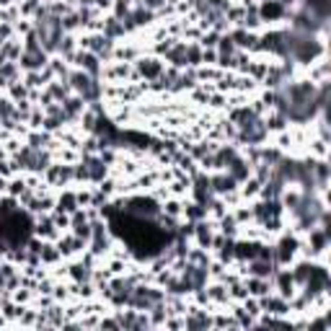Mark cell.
<instances>
[{
	"instance_id": "3",
	"label": "cell",
	"mask_w": 331,
	"mask_h": 331,
	"mask_svg": "<svg viewBox=\"0 0 331 331\" xmlns=\"http://www.w3.org/2000/svg\"><path fill=\"white\" fill-rule=\"evenodd\" d=\"M124 210L132 217H145V220L158 215V207H156V202H153V200H129V205Z\"/></svg>"
},
{
	"instance_id": "4",
	"label": "cell",
	"mask_w": 331,
	"mask_h": 331,
	"mask_svg": "<svg viewBox=\"0 0 331 331\" xmlns=\"http://www.w3.org/2000/svg\"><path fill=\"white\" fill-rule=\"evenodd\" d=\"M73 85H75V91L85 99V101H93L96 96H99V85L88 78V75H73Z\"/></svg>"
},
{
	"instance_id": "6",
	"label": "cell",
	"mask_w": 331,
	"mask_h": 331,
	"mask_svg": "<svg viewBox=\"0 0 331 331\" xmlns=\"http://www.w3.org/2000/svg\"><path fill=\"white\" fill-rule=\"evenodd\" d=\"M298 251V241L293 238V235H285L279 244H277V251H274V256H277V261L279 264H288L290 259H293V254Z\"/></svg>"
},
{
	"instance_id": "8",
	"label": "cell",
	"mask_w": 331,
	"mask_h": 331,
	"mask_svg": "<svg viewBox=\"0 0 331 331\" xmlns=\"http://www.w3.org/2000/svg\"><path fill=\"white\" fill-rule=\"evenodd\" d=\"M285 11H282V3L279 0H269V3H264L261 8H259V18L261 21H267V18H279Z\"/></svg>"
},
{
	"instance_id": "19",
	"label": "cell",
	"mask_w": 331,
	"mask_h": 331,
	"mask_svg": "<svg viewBox=\"0 0 331 331\" xmlns=\"http://www.w3.org/2000/svg\"><path fill=\"white\" fill-rule=\"evenodd\" d=\"M78 109H80V101H78V99H70V101H65V114H70V117H73V114L78 112Z\"/></svg>"
},
{
	"instance_id": "14",
	"label": "cell",
	"mask_w": 331,
	"mask_h": 331,
	"mask_svg": "<svg viewBox=\"0 0 331 331\" xmlns=\"http://www.w3.org/2000/svg\"><path fill=\"white\" fill-rule=\"evenodd\" d=\"M73 223H75V235H78V238H88V235H91V225L85 223V217H83L80 212H75Z\"/></svg>"
},
{
	"instance_id": "5",
	"label": "cell",
	"mask_w": 331,
	"mask_h": 331,
	"mask_svg": "<svg viewBox=\"0 0 331 331\" xmlns=\"http://www.w3.org/2000/svg\"><path fill=\"white\" fill-rule=\"evenodd\" d=\"M264 50H272L274 55H288V36H285V31H272L261 39Z\"/></svg>"
},
{
	"instance_id": "15",
	"label": "cell",
	"mask_w": 331,
	"mask_h": 331,
	"mask_svg": "<svg viewBox=\"0 0 331 331\" xmlns=\"http://www.w3.org/2000/svg\"><path fill=\"white\" fill-rule=\"evenodd\" d=\"M168 57H171V62H176V65H186V47H184V44H179L176 50L168 52Z\"/></svg>"
},
{
	"instance_id": "12",
	"label": "cell",
	"mask_w": 331,
	"mask_h": 331,
	"mask_svg": "<svg viewBox=\"0 0 331 331\" xmlns=\"http://www.w3.org/2000/svg\"><path fill=\"white\" fill-rule=\"evenodd\" d=\"M277 282H279V290H282V295L288 298V295H293V274L290 272H279L277 274Z\"/></svg>"
},
{
	"instance_id": "13",
	"label": "cell",
	"mask_w": 331,
	"mask_h": 331,
	"mask_svg": "<svg viewBox=\"0 0 331 331\" xmlns=\"http://www.w3.org/2000/svg\"><path fill=\"white\" fill-rule=\"evenodd\" d=\"M251 274H256V277H267V274H272V264H269L267 259H256V261L251 264Z\"/></svg>"
},
{
	"instance_id": "21",
	"label": "cell",
	"mask_w": 331,
	"mask_h": 331,
	"mask_svg": "<svg viewBox=\"0 0 331 331\" xmlns=\"http://www.w3.org/2000/svg\"><path fill=\"white\" fill-rule=\"evenodd\" d=\"M189 217H194V220L202 217V210H200V207H192V210H189Z\"/></svg>"
},
{
	"instance_id": "1",
	"label": "cell",
	"mask_w": 331,
	"mask_h": 331,
	"mask_svg": "<svg viewBox=\"0 0 331 331\" xmlns=\"http://www.w3.org/2000/svg\"><path fill=\"white\" fill-rule=\"evenodd\" d=\"M274 104L279 106V112L288 117V119H295V122H305L316 114L318 109V93H316V85L313 83H290L279 88L274 93Z\"/></svg>"
},
{
	"instance_id": "7",
	"label": "cell",
	"mask_w": 331,
	"mask_h": 331,
	"mask_svg": "<svg viewBox=\"0 0 331 331\" xmlns=\"http://www.w3.org/2000/svg\"><path fill=\"white\" fill-rule=\"evenodd\" d=\"M228 171H230V179H235V181H246L249 179V166H246V161H241L238 156L230 158Z\"/></svg>"
},
{
	"instance_id": "17",
	"label": "cell",
	"mask_w": 331,
	"mask_h": 331,
	"mask_svg": "<svg viewBox=\"0 0 331 331\" xmlns=\"http://www.w3.org/2000/svg\"><path fill=\"white\" fill-rule=\"evenodd\" d=\"M197 238H200V244L202 246H210V241H212V233L207 225H197Z\"/></svg>"
},
{
	"instance_id": "11",
	"label": "cell",
	"mask_w": 331,
	"mask_h": 331,
	"mask_svg": "<svg viewBox=\"0 0 331 331\" xmlns=\"http://www.w3.org/2000/svg\"><path fill=\"white\" fill-rule=\"evenodd\" d=\"M140 73L148 75V78L161 75V62H158V60H143V62H140Z\"/></svg>"
},
{
	"instance_id": "2",
	"label": "cell",
	"mask_w": 331,
	"mask_h": 331,
	"mask_svg": "<svg viewBox=\"0 0 331 331\" xmlns=\"http://www.w3.org/2000/svg\"><path fill=\"white\" fill-rule=\"evenodd\" d=\"M36 31H39V36H41L44 50H55L57 41H60V34H62V21H60L57 16H50V13H39Z\"/></svg>"
},
{
	"instance_id": "9",
	"label": "cell",
	"mask_w": 331,
	"mask_h": 331,
	"mask_svg": "<svg viewBox=\"0 0 331 331\" xmlns=\"http://www.w3.org/2000/svg\"><path fill=\"white\" fill-rule=\"evenodd\" d=\"M259 244H238V246H233V256H238V259H256L259 256Z\"/></svg>"
},
{
	"instance_id": "18",
	"label": "cell",
	"mask_w": 331,
	"mask_h": 331,
	"mask_svg": "<svg viewBox=\"0 0 331 331\" xmlns=\"http://www.w3.org/2000/svg\"><path fill=\"white\" fill-rule=\"evenodd\" d=\"M249 288H251V293H254V295H264V293H267V282H261V279H251Z\"/></svg>"
},
{
	"instance_id": "16",
	"label": "cell",
	"mask_w": 331,
	"mask_h": 331,
	"mask_svg": "<svg viewBox=\"0 0 331 331\" xmlns=\"http://www.w3.org/2000/svg\"><path fill=\"white\" fill-rule=\"evenodd\" d=\"M75 205H78V197H75V194H62V200H60V210L73 212V210H75Z\"/></svg>"
},
{
	"instance_id": "10",
	"label": "cell",
	"mask_w": 331,
	"mask_h": 331,
	"mask_svg": "<svg viewBox=\"0 0 331 331\" xmlns=\"http://www.w3.org/2000/svg\"><path fill=\"white\" fill-rule=\"evenodd\" d=\"M233 184H235V179H230V176H215V179H210V186L220 194H228L233 189Z\"/></svg>"
},
{
	"instance_id": "20",
	"label": "cell",
	"mask_w": 331,
	"mask_h": 331,
	"mask_svg": "<svg viewBox=\"0 0 331 331\" xmlns=\"http://www.w3.org/2000/svg\"><path fill=\"white\" fill-rule=\"evenodd\" d=\"M73 274L78 279H88V274H91V272H88V267H80V264H78V267H73Z\"/></svg>"
}]
</instances>
